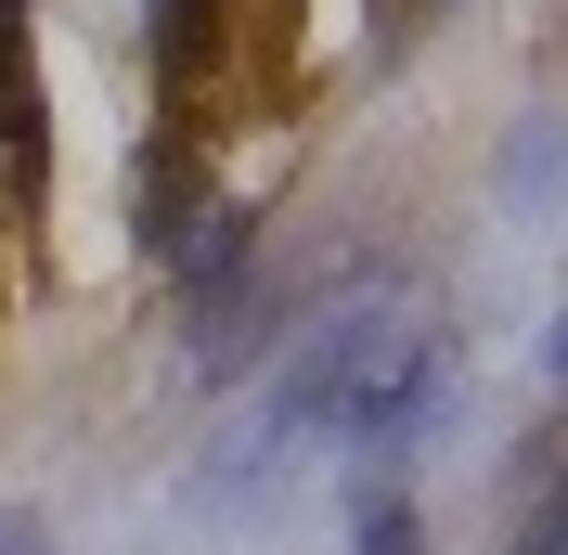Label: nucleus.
<instances>
[{
  "label": "nucleus",
  "mask_w": 568,
  "mask_h": 555,
  "mask_svg": "<svg viewBox=\"0 0 568 555\" xmlns=\"http://www.w3.org/2000/svg\"><path fill=\"white\" fill-rule=\"evenodd\" d=\"M439 401H453V336H439V311H426L414 284L349 297V311H323L311 336L284 349V375L207 440V465L181 478V504H194V517L272 504V491L311 478L323 452H349V465L388 478L400 452L439 426Z\"/></svg>",
  "instance_id": "f257e3e1"
},
{
  "label": "nucleus",
  "mask_w": 568,
  "mask_h": 555,
  "mask_svg": "<svg viewBox=\"0 0 568 555\" xmlns=\"http://www.w3.org/2000/svg\"><path fill=\"white\" fill-rule=\"evenodd\" d=\"M349 555H414V504H400V491H362V517H349Z\"/></svg>",
  "instance_id": "f03ea898"
},
{
  "label": "nucleus",
  "mask_w": 568,
  "mask_h": 555,
  "mask_svg": "<svg viewBox=\"0 0 568 555\" xmlns=\"http://www.w3.org/2000/svg\"><path fill=\"white\" fill-rule=\"evenodd\" d=\"M542 181H556V117H530V142H517V208H542Z\"/></svg>",
  "instance_id": "7ed1b4c3"
},
{
  "label": "nucleus",
  "mask_w": 568,
  "mask_h": 555,
  "mask_svg": "<svg viewBox=\"0 0 568 555\" xmlns=\"http://www.w3.org/2000/svg\"><path fill=\"white\" fill-rule=\"evenodd\" d=\"M517 555H568V517H556V504H542V517L517 529Z\"/></svg>",
  "instance_id": "20e7f679"
},
{
  "label": "nucleus",
  "mask_w": 568,
  "mask_h": 555,
  "mask_svg": "<svg viewBox=\"0 0 568 555\" xmlns=\"http://www.w3.org/2000/svg\"><path fill=\"white\" fill-rule=\"evenodd\" d=\"M142 13H155V39H169V52L194 39V0H142Z\"/></svg>",
  "instance_id": "39448f33"
},
{
  "label": "nucleus",
  "mask_w": 568,
  "mask_h": 555,
  "mask_svg": "<svg viewBox=\"0 0 568 555\" xmlns=\"http://www.w3.org/2000/svg\"><path fill=\"white\" fill-rule=\"evenodd\" d=\"M0 555H52V529H39V517H0Z\"/></svg>",
  "instance_id": "423d86ee"
}]
</instances>
